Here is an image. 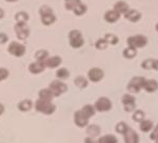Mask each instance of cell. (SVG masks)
Segmentation results:
<instances>
[{
	"label": "cell",
	"mask_w": 158,
	"mask_h": 143,
	"mask_svg": "<svg viewBox=\"0 0 158 143\" xmlns=\"http://www.w3.org/2000/svg\"><path fill=\"white\" fill-rule=\"evenodd\" d=\"M49 52L45 50H39L37 51L36 53H35V59L37 61H42V62H44L45 60L49 58Z\"/></svg>",
	"instance_id": "obj_32"
},
{
	"label": "cell",
	"mask_w": 158,
	"mask_h": 143,
	"mask_svg": "<svg viewBox=\"0 0 158 143\" xmlns=\"http://www.w3.org/2000/svg\"><path fill=\"white\" fill-rule=\"evenodd\" d=\"M130 129H131V126H130V125L124 121L118 122V123L115 125V132L117 133V134L122 135V136H123V135L126 134Z\"/></svg>",
	"instance_id": "obj_26"
},
{
	"label": "cell",
	"mask_w": 158,
	"mask_h": 143,
	"mask_svg": "<svg viewBox=\"0 0 158 143\" xmlns=\"http://www.w3.org/2000/svg\"><path fill=\"white\" fill-rule=\"evenodd\" d=\"M81 111H82L89 118H92V117L95 116V114H96L95 106L92 105V104H85V105H83L82 108H81Z\"/></svg>",
	"instance_id": "obj_31"
},
{
	"label": "cell",
	"mask_w": 158,
	"mask_h": 143,
	"mask_svg": "<svg viewBox=\"0 0 158 143\" xmlns=\"http://www.w3.org/2000/svg\"><path fill=\"white\" fill-rule=\"evenodd\" d=\"M83 143H97V138L86 136L85 138V140H83Z\"/></svg>",
	"instance_id": "obj_42"
},
{
	"label": "cell",
	"mask_w": 158,
	"mask_h": 143,
	"mask_svg": "<svg viewBox=\"0 0 158 143\" xmlns=\"http://www.w3.org/2000/svg\"><path fill=\"white\" fill-rule=\"evenodd\" d=\"M141 67L143 70H154L158 71V59H153V58H148L141 62Z\"/></svg>",
	"instance_id": "obj_14"
},
{
	"label": "cell",
	"mask_w": 158,
	"mask_h": 143,
	"mask_svg": "<svg viewBox=\"0 0 158 143\" xmlns=\"http://www.w3.org/2000/svg\"><path fill=\"white\" fill-rule=\"evenodd\" d=\"M127 43H128L129 47H135V48H142L148 44V38L144 35L137 34L130 36L127 39Z\"/></svg>",
	"instance_id": "obj_4"
},
{
	"label": "cell",
	"mask_w": 158,
	"mask_h": 143,
	"mask_svg": "<svg viewBox=\"0 0 158 143\" xmlns=\"http://www.w3.org/2000/svg\"><path fill=\"white\" fill-rule=\"evenodd\" d=\"M62 63V59L60 56H51L44 61V65L48 68H57Z\"/></svg>",
	"instance_id": "obj_12"
},
{
	"label": "cell",
	"mask_w": 158,
	"mask_h": 143,
	"mask_svg": "<svg viewBox=\"0 0 158 143\" xmlns=\"http://www.w3.org/2000/svg\"><path fill=\"white\" fill-rule=\"evenodd\" d=\"M7 52L14 57H22L27 52V48H25V45H23L22 43L13 41L7 47Z\"/></svg>",
	"instance_id": "obj_7"
},
{
	"label": "cell",
	"mask_w": 158,
	"mask_h": 143,
	"mask_svg": "<svg viewBox=\"0 0 158 143\" xmlns=\"http://www.w3.org/2000/svg\"><path fill=\"white\" fill-rule=\"evenodd\" d=\"M86 135L93 138H98L101 135V127L98 124H89L86 126Z\"/></svg>",
	"instance_id": "obj_15"
},
{
	"label": "cell",
	"mask_w": 158,
	"mask_h": 143,
	"mask_svg": "<svg viewBox=\"0 0 158 143\" xmlns=\"http://www.w3.org/2000/svg\"><path fill=\"white\" fill-rule=\"evenodd\" d=\"M49 88L52 91V93L54 94L55 97H59L62 94L67 93L68 92V85L63 82V80H60V79H55L52 82L50 83Z\"/></svg>",
	"instance_id": "obj_6"
},
{
	"label": "cell",
	"mask_w": 158,
	"mask_h": 143,
	"mask_svg": "<svg viewBox=\"0 0 158 143\" xmlns=\"http://www.w3.org/2000/svg\"><path fill=\"white\" fill-rule=\"evenodd\" d=\"M41 17V22L44 25H51L56 21V16L54 15V13H51V14L47 15H42Z\"/></svg>",
	"instance_id": "obj_30"
},
{
	"label": "cell",
	"mask_w": 158,
	"mask_h": 143,
	"mask_svg": "<svg viewBox=\"0 0 158 143\" xmlns=\"http://www.w3.org/2000/svg\"><path fill=\"white\" fill-rule=\"evenodd\" d=\"M3 16H4V12H3V10L0 9V19H1V18H3Z\"/></svg>",
	"instance_id": "obj_44"
},
{
	"label": "cell",
	"mask_w": 158,
	"mask_h": 143,
	"mask_svg": "<svg viewBox=\"0 0 158 143\" xmlns=\"http://www.w3.org/2000/svg\"><path fill=\"white\" fill-rule=\"evenodd\" d=\"M121 103L123 106L131 105V104H136V98H135V96L131 93L123 94L121 97Z\"/></svg>",
	"instance_id": "obj_24"
},
{
	"label": "cell",
	"mask_w": 158,
	"mask_h": 143,
	"mask_svg": "<svg viewBox=\"0 0 158 143\" xmlns=\"http://www.w3.org/2000/svg\"><path fill=\"white\" fill-rule=\"evenodd\" d=\"M123 109H124V112H127V113H133L135 109H136V104L126 105V106H123Z\"/></svg>",
	"instance_id": "obj_41"
},
{
	"label": "cell",
	"mask_w": 158,
	"mask_h": 143,
	"mask_svg": "<svg viewBox=\"0 0 158 143\" xmlns=\"http://www.w3.org/2000/svg\"><path fill=\"white\" fill-rule=\"evenodd\" d=\"M146 80L147 79L142 76H134L127 84V89L131 94H138L141 89H143Z\"/></svg>",
	"instance_id": "obj_2"
},
{
	"label": "cell",
	"mask_w": 158,
	"mask_h": 143,
	"mask_svg": "<svg viewBox=\"0 0 158 143\" xmlns=\"http://www.w3.org/2000/svg\"><path fill=\"white\" fill-rule=\"evenodd\" d=\"M64 1H67V0H64Z\"/></svg>",
	"instance_id": "obj_48"
},
{
	"label": "cell",
	"mask_w": 158,
	"mask_h": 143,
	"mask_svg": "<svg viewBox=\"0 0 158 143\" xmlns=\"http://www.w3.org/2000/svg\"><path fill=\"white\" fill-rule=\"evenodd\" d=\"M155 29H156V31H157V33H158V23L156 24V27H155Z\"/></svg>",
	"instance_id": "obj_46"
},
{
	"label": "cell",
	"mask_w": 158,
	"mask_h": 143,
	"mask_svg": "<svg viewBox=\"0 0 158 143\" xmlns=\"http://www.w3.org/2000/svg\"><path fill=\"white\" fill-rule=\"evenodd\" d=\"M14 29H15V33H16L18 39L25 40L27 38H29L30 29L27 27V25L25 22H17Z\"/></svg>",
	"instance_id": "obj_10"
},
{
	"label": "cell",
	"mask_w": 158,
	"mask_h": 143,
	"mask_svg": "<svg viewBox=\"0 0 158 143\" xmlns=\"http://www.w3.org/2000/svg\"><path fill=\"white\" fill-rule=\"evenodd\" d=\"M69 43L71 47L73 48H80L85 44V39H83L82 33L79 30H72L69 33Z\"/></svg>",
	"instance_id": "obj_3"
},
{
	"label": "cell",
	"mask_w": 158,
	"mask_h": 143,
	"mask_svg": "<svg viewBox=\"0 0 158 143\" xmlns=\"http://www.w3.org/2000/svg\"><path fill=\"white\" fill-rule=\"evenodd\" d=\"M86 10H88L86 6H85V4H83L82 2H81V3H79L78 6L73 10V12H74V14H75L76 16H81V15L85 14Z\"/></svg>",
	"instance_id": "obj_33"
},
{
	"label": "cell",
	"mask_w": 158,
	"mask_h": 143,
	"mask_svg": "<svg viewBox=\"0 0 158 143\" xmlns=\"http://www.w3.org/2000/svg\"><path fill=\"white\" fill-rule=\"evenodd\" d=\"M45 68L47 67H45V65H44V62H42V61H37L36 60L35 62H32L29 65V72L31 74H34V75H37V74L42 73Z\"/></svg>",
	"instance_id": "obj_13"
},
{
	"label": "cell",
	"mask_w": 158,
	"mask_h": 143,
	"mask_svg": "<svg viewBox=\"0 0 158 143\" xmlns=\"http://www.w3.org/2000/svg\"><path fill=\"white\" fill-rule=\"evenodd\" d=\"M154 122L150 119H144L142 120L141 122L139 123V129L141 131L142 133H150L152 132V129H154Z\"/></svg>",
	"instance_id": "obj_20"
},
{
	"label": "cell",
	"mask_w": 158,
	"mask_h": 143,
	"mask_svg": "<svg viewBox=\"0 0 158 143\" xmlns=\"http://www.w3.org/2000/svg\"><path fill=\"white\" fill-rule=\"evenodd\" d=\"M132 119H133L134 122L140 123L142 120L146 119V113L143 111H141V109H135L132 113Z\"/></svg>",
	"instance_id": "obj_29"
},
{
	"label": "cell",
	"mask_w": 158,
	"mask_h": 143,
	"mask_svg": "<svg viewBox=\"0 0 158 143\" xmlns=\"http://www.w3.org/2000/svg\"><path fill=\"white\" fill-rule=\"evenodd\" d=\"M122 56H123V58H126V59H128V60L134 59L137 56V48L129 47L128 45V47H126L122 51Z\"/></svg>",
	"instance_id": "obj_23"
},
{
	"label": "cell",
	"mask_w": 158,
	"mask_h": 143,
	"mask_svg": "<svg viewBox=\"0 0 158 143\" xmlns=\"http://www.w3.org/2000/svg\"><path fill=\"white\" fill-rule=\"evenodd\" d=\"M9 41V36L6 33H0V44H4Z\"/></svg>",
	"instance_id": "obj_40"
},
{
	"label": "cell",
	"mask_w": 158,
	"mask_h": 143,
	"mask_svg": "<svg viewBox=\"0 0 158 143\" xmlns=\"http://www.w3.org/2000/svg\"><path fill=\"white\" fill-rule=\"evenodd\" d=\"M109 47V43L106 42V40L104 38H100L95 42V47L99 51H103Z\"/></svg>",
	"instance_id": "obj_36"
},
{
	"label": "cell",
	"mask_w": 158,
	"mask_h": 143,
	"mask_svg": "<svg viewBox=\"0 0 158 143\" xmlns=\"http://www.w3.org/2000/svg\"><path fill=\"white\" fill-rule=\"evenodd\" d=\"M15 19H16L17 22H25L27 23V21L29 20V15H27V12H18L16 14V16H15Z\"/></svg>",
	"instance_id": "obj_35"
},
{
	"label": "cell",
	"mask_w": 158,
	"mask_h": 143,
	"mask_svg": "<svg viewBox=\"0 0 158 143\" xmlns=\"http://www.w3.org/2000/svg\"><path fill=\"white\" fill-rule=\"evenodd\" d=\"M114 10L118 12L120 15H124L130 10V6L127 2L120 0V1H117L116 3L114 4Z\"/></svg>",
	"instance_id": "obj_21"
},
{
	"label": "cell",
	"mask_w": 158,
	"mask_h": 143,
	"mask_svg": "<svg viewBox=\"0 0 158 143\" xmlns=\"http://www.w3.org/2000/svg\"><path fill=\"white\" fill-rule=\"evenodd\" d=\"M74 84L77 86L78 88H85L89 85V79L83 77V76H77L74 79Z\"/></svg>",
	"instance_id": "obj_27"
},
{
	"label": "cell",
	"mask_w": 158,
	"mask_h": 143,
	"mask_svg": "<svg viewBox=\"0 0 158 143\" xmlns=\"http://www.w3.org/2000/svg\"><path fill=\"white\" fill-rule=\"evenodd\" d=\"M79 3H81L80 0H67L64 6H65V9L69 10V11H73Z\"/></svg>",
	"instance_id": "obj_37"
},
{
	"label": "cell",
	"mask_w": 158,
	"mask_h": 143,
	"mask_svg": "<svg viewBox=\"0 0 158 143\" xmlns=\"http://www.w3.org/2000/svg\"><path fill=\"white\" fill-rule=\"evenodd\" d=\"M124 18L128 19L131 22H138L141 19V14L137 10H132L130 9L128 12L124 14Z\"/></svg>",
	"instance_id": "obj_17"
},
{
	"label": "cell",
	"mask_w": 158,
	"mask_h": 143,
	"mask_svg": "<svg viewBox=\"0 0 158 143\" xmlns=\"http://www.w3.org/2000/svg\"><path fill=\"white\" fill-rule=\"evenodd\" d=\"M34 106L38 113L48 115V116L53 115L56 112V105L53 103V101H45L38 98L37 101L35 102Z\"/></svg>",
	"instance_id": "obj_1"
},
{
	"label": "cell",
	"mask_w": 158,
	"mask_h": 143,
	"mask_svg": "<svg viewBox=\"0 0 158 143\" xmlns=\"http://www.w3.org/2000/svg\"><path fill=\"white\" fill-rule=\"evenodd\" d=\"M74 123L79 129H85L90 124V118L81 109H78L74 113Z\"/></svg>",
	"instance_id": "obj_8"
},
{
	"label": "cell",
	"mask_w": 158,
	"mask_h": 143,
	"mask_svg": "<svg viewBox=\"0 0 158 143\" xmlns=\"http://www.w3.org/2000/svg\"><path fill=\"white\" fill-rule=\"evenodd\" d=\"M6 1H7V2H16V1H18V0H6Z\"/></svg>",
	"instance_id": "obj_45"
},
{
	"label": "cell",
	"mask_w": 158,
	"mask_h": 143,
	"mask_svg": "<svg viewBox=\"0 0 158 143\" xmlns=\"http://www.w3.org/2000/svg\"><path fill=\"white\" fill-rule=\"evenodd\" d=\"M120 16L121 15L113 9V10H110V11L106 12V14H104V20H106V22H109V23H114V22L118 21Z\"/></svg>",
	"instance_id": "obj_16"
},
{
	"label": "cell",
	"mask_w": 158,
	"mask_h": 143,
	"mask_svg": "<svg viewBox=\"0 0 158 143\" xmlns=\"http://www.w3.org/2000/svg\"><path fill=\"white\" fill-rule=\"evenodd\" d=\"M70 71L65 67H60L56 71V77L57 79H60V80H67V79L70 78Z\"/></svg>",
	"instance_id": "obj_28"
},
{
	"label": "cell",
	"mask_w": 158,
	"mask_h": 143,
	"mask_svg": "<svg viewBox=\"0 0 158 143\" xmlns=\"http://www.w3.org/2000/svg\"><path fill=\"white\" fill-rule=\"evenodd\" d=\"M38 98L41 99V100H45V101H53V99L55 98L54 94L52 93V91L47 88H42L39 91L38 93Z\"/></svg>",
	"instance_id": "obj_19"
},
{
	"label": "cell",
	"mask_w": 158,
	"mask_h": 143,
	"mask_svg": "<svg viewBox=\"0 0 158 143\" xmlns=\"http://www.w3.org/2000/svg\"><path fill=\"white\" fill-rule=\"evenodd\" d=\"M150 139H151L153 142L158 140V123L155 125L154 129H152L151 134H150Z\"/></svg>",
	"instance_id": "obj_38"
},
{
	"label": "cell",
	"mask_w": 158,
	"mask_h": 143,
	"mask_svg": "<svg viewBox=\"0 0 158 143\" xmlns=\"http://www.w3.org/2000/svg\"><path fill=\"white\" fill-rule=\"evenodd\" d=\"M97 143H118V139L116 136L112 134L103 135L97 138Z\"/></svg>",
	"instance_id": "obj_25"
},
{
	"label": "cell",
	"mask_w": 158,
	"mask_h": 143,
	"mask_svg": "<svg viewBox=\"0 0 158 143\" xmlns=\"http://www.w3.org/2000/svg\"><path fill=\"white\" fill-rule=\"evenodd\" d=\"M18 109L20 112H23V113H27V112H29L32 109L33 107V101L30 100V99H24V100H21L18 103Z\"/></svg>",
	"instance_id": "obj_22"
},
{
	"label": "cell",
	"mask_w": 158,
	"mask_h": 143,
	"mask_svg": "<svg viewBox=\"0 0 158 143\" xmlns=\"http://www.w3.org/2000/svg\"><path fill=\"white\" fill-rule=\"evenodd\" d=\"M94 106L96 108V112H99V113H106V112H110L113 107V103H112L111 99L108 98V97H99L97 100L94 103Z\"/></svg>",
	"instance_id": "obj_5"
},
{
	"label": "cell",
	"mask_w": 158,
	"mask_h": 143,
	"mask_svg": "<svg viewBox=\"0 0 158 143\" xmlns=\"http://www.w3.org/2000/svg\"><path fill=\"white\" fill-rule=\"evenodd\" d=\"M9 76H10L9 70H6V68H4V67H0V82L7 79Z\"/></svg>",
	"instance_id": "obj_39"
},
{
	"label": "cell",
	"mask_w": 158,
	"mask_h": 143,
	"mask_svg": "<svg viewBox=\"0 0 158 143\" xmlns=\"http://www.w3.org/2000/svg\"><path fill=\"white\" fill-rule=\"evenodd\" d=\"M154 143H158V140H156V141H154Z\"/></svg>",
	"instance_id": "obj_47"
},
{
	"label": "cell",
	"mask_w": 158,
	"mask_h": 143,
	"mask_svg": "<svg viewBox=\"0 0 158 143\" xmlns=\"http://www.w3.org/2000/svg\"><path fill=\"white\" fill-rule=\"evenodd\" d=\"M103 38L106 40V42L111 45H116L117 43L119 42V38L114 34H106Z\"/></svg>",
	"instance_id": "obj_34"
},
{
	"label": "cell",
	"mask_w": 158,
	"mask_h": 143,
	"mask_svg": "<svg viewBox=\"0 0 158 143\" xmlns=\"http://www.w3.org/2000/svg\"><path fill=\"white\" fill-rule=\"evenodd\" d=\"M123 142L124 143H140V137H139L138 133L136 131H134L131 127V129L123 135Z\"/></svg>",
	"instance_id": "obj_11"
},
{
	"label": "cell",
	"mask_w": 158,
	"mask_h": 143,
	"mask_svg": "<svg viewBox=\"0 0 158 143\" xmlns=\"http://www.w3.org/2000/svg\"><path fill=\"white\" fill-rule=\"evenodd\" d=\"M4 112H6V106H4L1 102H0V116H2Z\"/></svg>",
	"instance_id": "obj_43"
},
{
	"label": "cell",
	"mask_w": 158,
	"mask_h": 143,
	"mask_svg": "<svg viewBox=\"0 0 158 143\" xmlns=\"http://www.w3.org/2000/svg\"><path fill=\"white\" fill-rule=\"evenodd\" d=\"M104 77V72L100 67H92L88 72V79L89 81L93 83L100 82Z\"/></svg>",
	"instance_id": "obj_9"
},
{
	"label": "cell",
	"mask_w": 158,
	"mask_h": 143,
	"mask_svg": "<svg viewBox=\"0 0 158 143\" xmlns=\"http://www.w3.org/2000/svg\"><path fill=\"white\" fill-rule=\"evenodd\" d=\"M143 89L147 93H155L158 89V81L155 79H147Z\"/></svg>",
	"instance_id": "obj_18"
}]
</instances>
